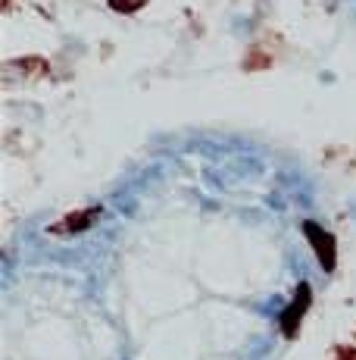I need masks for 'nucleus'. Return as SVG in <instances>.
Wrapping results in <instances>:
<instances>
[{"label": "nucleus", "instance_id": "obj_1", "mask_svg": "<svg viewBox=\"0 0 356 360\" xmlns=\"http://www.w3.org/2000/svg\"><path fill=\"white\" fill-rule=\"evenodd\" d=\"M306 235L313 238V248H316L319 254V263L325 266V270H331L335 266V238L328 235V232H322L316 223H306Z\"/></svg>", "mask_w": 356, "mask_h": 360}, {"label": "nucleus", "instance_id": "obj_2", "mask_svg": "<svg viewBox=\"0 0 356 360\" xmlns=\"http://www.w3.org/2000/svg\"><path fill=\"white\" fill-rule=\"evenodd\" d=\"M306 304H309V286H300V292H297V298H294V304H291V310L282 317L284 332H288V335H294V329H297V323H300V317H303V310H306Z\"/></svg>", "mask_w": 356, "mask_h": 360}, {"label": "nucleus", "instance_id": "obj_3", "mask_svg": "<svg viewBox=\"0 0 356 360\" xmlns=\"http://www.w3.org/2000/svg\"><path fill=\"white\" fill-rule=\"evenodd\" d=\"M94 217H101V210H97V207H91V210H81V213H72V217H66V223L54 226V232H56V235H66V232L87 229V226L94 223Z\"/></svg>", "mask_w": 356, "mask_h": 360}, {"label": "nucleus", "instance_id": "obj_4", "mask_svg": "<svg viewBox=\"0 0 356 360\" xmlns=\"http://www.w3.org/2000/svg\"><path fill=\"white\" fill-rule=\"evenodd\" d=\"M144 3H147V0H109V7H113L116 13H135Z\"/></svg>", "mask_w": 356, "mask_h": 360}, {"label": "nucleus", "instance_id": "obj_5", "mask_svg": "<svg viewBox=\"0 0 356 360\" xmlns=\"http://www.w3.org/2000/svg\"><path fill=\"white\" fill-rule=\"evenodd\" d=\"M337 360H356V351H353V348H350V351H341V354H337Z\"/></svg>", "mask_w": 356, "mask_h": 360}]
</instances>
